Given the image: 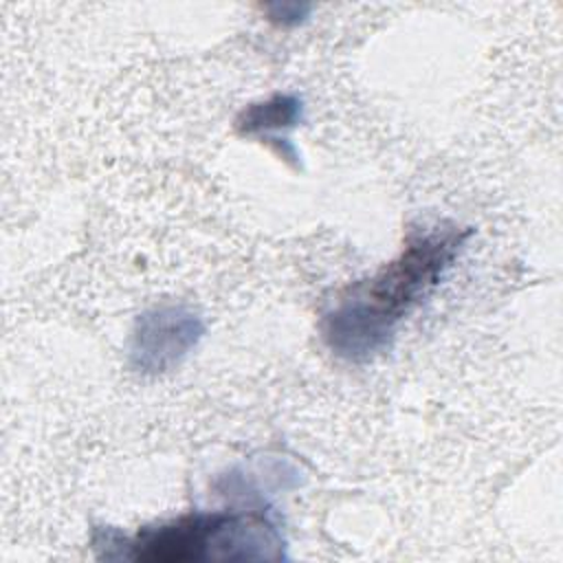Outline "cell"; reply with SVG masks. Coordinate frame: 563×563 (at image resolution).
Here are the masks:
<instances>
[{
	"mask_svg": "<svg viewBox=\"0 0 563 563\" xmlns=\"http://www.w3.org/2000/svg\"><path fill=\"white\" fill-rule=\"evenodd\" d=\"M468 229L451 222L409 231L402 251L367 282L350 286L323 314L328 347L347 361H367L383 352L400 321L440 284L462 251Z\"/></svg>",
	"mask_w": 563,
	"mask_h": 563,
	"instance_id": "cell-1",
	"label": "cell"
},
{
	"mask_svg": "<svg viewBox=\"0 0 563 563\" xmlns=\"http://www.w3.org/2000/svg\"><path fill=\"white\" fill-rule=\"evenodd\" d=\"M301 114V101L292 95H273L262 103L249 106L235 121L242 134H260L271 139V132L290 130L297 125Z\"/></svg>",
	"mask_w": 563,
	"mask_h": 563,
	"instance_id": "cell-4",
	"label": "cell"
},
{
	"mask_svg": "<svg viewBox=\"0 0 563 563\" xmlns=\"http://www.w3.org/2000/svg\"><path fill=\"white\" fill-rule=\"evenodd\" d=\"M92 545L103 559L152 563L183 561H264L284 556V539L275 523L257 510L189 512L178 519L141 528L134 537L97 530Z\"/></svg>",
	"mask_w": 563,
	"mask_h": 563,
	"instance_id": "cell-2",
	"label": "cell"
},
{
	"mask_svg": "<svg viewBox=\"0 0 563 563\" xmlns=\"http://www.w3.org/2000/svg\"><path fill=\"white\" fill-rule=\"evenodd\" d=\"M198 317L180 308H156L145 312L134 330L132 356L139 367L158 372L178 363L200 336Z\"/></svg>",
	"mask_w": 563,
	"mask_h": 563,
	"instance_id": "cell-3",
	"label": "cell"
}]
</instances>
